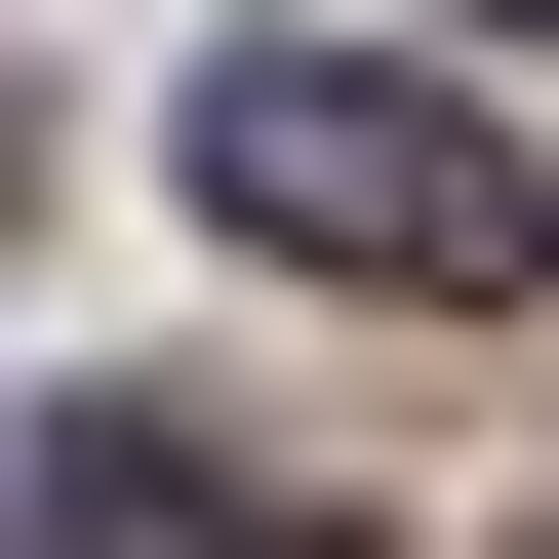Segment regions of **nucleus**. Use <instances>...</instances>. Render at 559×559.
Listing matches in <instances>:
<instances>
[{
	"label": "nucleus",
	"instance_id": "f257e3e1",
	"mask_svg": "<svg viewBox=\"0 0 559 559\" xmlns=\"http://www.w3.org/2000/svg\"><path fill=\"white\" fill-rule=\"evenodd\" d=\"M200 240L400 280V320H520V280H559V160L440 120V81H360V40H240V81H200Z\"/></svg>",
	"mask_w": 559,
	"mask_h": 559
},
{
	"label": "nucleus",
	"instance_id": "f03ea898",
	"mask_svg": "<svg viewBox=\"0 0 559 559\" xmlns=\"http://www.w3.org/2000/svg\"><path fill=\"white\" fill-rule=\"evenodd\" d=\"M0 559H280V520H240V479H200V440H160V400H81V440L0 479Z\"/></svg>",
	"mask_w": 559,
	"mask_h": 559
},
{
	"label": "nucleus",
	"instance_id": "7ed1b4c3",
	"mask_svg": "<svg viewBox=\"0 0 559 559\" xmlns=\"http://www.w3.org/2000/svg\"><path fill=\"white\" fill-rule=\"evenodd\" d=\"M0 200H40V81H0Z\"/></svg>",
	"mask_w": 559,
	"mask_h": 559
},
{
	"label": "nucleus",
	"instance_id": "20e7f679",
	"mask_svg": "<svg viewBox=\"0 0 559 559\" xmlns=\"http://www.w3.org/2000/svg\"><path fill=\"white\" fill-rule=\"evenodd\" d=\"M479 40H559V0H479Z\"/></svg>",
	"mask_w": 559,
	"mask_h": 559
}]
</instances>
